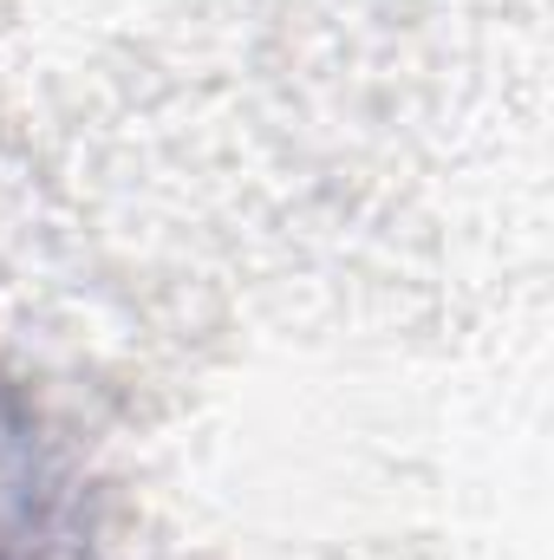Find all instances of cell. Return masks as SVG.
Returning a JSON list of instances; mask_svg holds the SVG:
<instances>
[{
  "label": "cell",
  "instance_id": "cell-1",
  "mask_svg": "<svg viewBox=\"0 0 554 560\" xmlns=\"http://www.w3.org/2000/svg\"><path fill=\"white\" fill-rule=\"evenodd\" d=\"M33 450H26V418L0 385V560H46V522L33 495Z\"/></svg>",
  "mask_w": 554,
  "mask_h": 560
}]
</instances>
